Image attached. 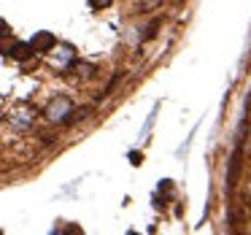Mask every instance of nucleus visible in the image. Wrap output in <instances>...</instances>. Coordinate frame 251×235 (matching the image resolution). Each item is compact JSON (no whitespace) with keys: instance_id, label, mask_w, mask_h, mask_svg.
Masks as SVG:
<instances>
[{"instance_id":"nucleus-4","label":"nucleus","mask_w":251,"mask_h":235,"mask_svg":"<svg viewBox=\"0 0 251 235\" xmlns=\"http://www.w3.org/2000/svg\"><path fill=\"white\" fill-rule=\"evenodd\" d=\"M111 3H114V0H89V6L92 8H108Z\"/></svg>"},{"instance_id":"nucleus-2","label":"nucleus","mask_w":251,"mask_h":235,"mask_svg":"<svg viewBox=\"0 0 251 235\" xmlns=\"http://www.w3.org/2000/svg\"><path fill=\"white\" fill-rule=\"evenodd\" d=\"M30 44H33L35 52H49L51 46H54V35H51V33H38Z\"/></svg>"},{"instance_id":"nucleus-3","label":"nucleus","mask_w":251,"mask_h":235,"mask_svg":"<svg viewBox=\"0 0 251 235\" xmlns=\"http://www.w3.org/2000/svg\"><path fill=\"white\" fill-rule=\"evenodd\" d=\"M33 52H35V49H33V44H14L11 49H8V54H11L14 60L25 62V60H27L30 54H33Z\"/></svg>"},{"instance_id":"nucleus-1","label":"nucleus","mask_w":251,"mask_h":235,"mask_svg":"<svg viewBox=\"0 0 251 235\" xmlns=\"http://www.w3.org/2000/svg\"><path fill=\"white\" fill-rule=\"evenodd\" d=\"M62 114L73 116L71 100H65V98H60V103H51V105H49V119H65V116H62Z\"/></svg>"}]
</instances>
